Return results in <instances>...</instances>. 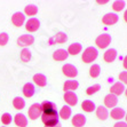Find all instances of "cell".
Wrapping results in <instances>:
<instances>
[{"label": "cell", "instance_id": "6da1fadb", "mask_svg": "<svg viewBox=\"0 0 127 127\" xmlns=\"http://www.w3.org/2000/svg\"><path fill=\"white\" fill-rule=\"evenodd\" d=\"M41 120L45 124V126H53V125L59 124V113L57 111H53L49 113H42Z\"/></svg>", "mask_w": 127, "mask_h": 127}, {"label": "cell", "instance_id": "7a4b0ae2", "mask_svg": "<svg viewBox=\"0 0 127 127\" xmlns=\"http://www.w3.org/2000/svg\"><path fill=\"white\" fill-rule=\"evenodd\" d=\"M97 55H98V53H97V49H96V48L95 47H88V48H86V49L84 50L81 60H83V62H85V63H92L93 61L96 60Z\"/></svg>", "mask_w": 127, "mask_h": 127}, {"label": "cell", "instance_id": "3957f363", "mask_svg": "<svg viewBox=\"0 0 127 127\" xmlns=\"http://www.w3.org/2000/svg\"><path fill=\"white\" fill-rule=\"evenodd\" d=\"M29 118L31 120H35V119H38L39 117H41L42 115V109H41V104L39 103H34L29 108Z\"/></svg>", "mask_w": 127, "mask_h": 127}, {"label": "cell", "instance_id": "277c9868", "mask_svg": "<svg viewBox=\"0 0 127 127\" xmlns=\"http://www.w3.org/2000/svg\"><path fill=\"white\" fill-rule=\"evenodd\" d=\"M111 42V35L108 34V33H103V34H100L95 40V44L98 48H106Z\"/></svg>", "mask_w": 127, "mask_h": 127}, {"label": "cell", "instance_id": "5b68a950", "mask_svg": "<svg viewBox=\"0 0 127 127\" xmlns=\"http://www.w3.org/2000/svg\"><path fill=\"white\" fill-rule=\"evenodd\" d=\"M33 41H34L33 35H31V34H23V35H21V37H18L17 45H18V46H21V47H23V48H27L28 46L32 45Z\"/></svg>", "mask_w": 127, "mask_h": 127}, {"label": "cell", "instance_id": "8992f818", "mask_svg": "<svg viewBox=\"0 0 127 127\" xmlns=\"http://www.w3.org/2000/svg\"><path fill=\"white\" fill-rule=\"evenodd\" d=\"M119 17L118 15L115 14V13H108L102 17V23L105 24V25H113L118 22Z\"/></svg>", "mask_w": 127, "mask_h": 127}, {"label": "cell", "instance_id": "52a82bcc", "mask_svg": "<svg viewBox=\"0 0 127 127\" xmlns=\"http://www.w3.org/2000/svg\"><path fill=\"white\" fill-rule=\"evenodd\" d=\"M62 71H63V73L69 78H74V77H77V74H78V71L76 69V66L72 64H64L62 66Z\"/></svg>", "mask_w": 127, "mask_h": 127}, {"label": "cell", "instance_id": "ba28073f", "mask_svg": "<svg viewBox=\"0 0 127 127\" xmlns=\"http://www.w3.org/2000/svg\"><path fill=\"white\" fill-rule=\"evenodd\" d=\"M63 98H64L65 103L68 104V105L73 106V105H76V104L78 103V97H77V95L74 94L73 92H65Z\"/></svg>", "mask_w": 127, "mask_h": 127}, {"label": "cell", "instance_id": "9c48e42d", "mask_svg": "<svg viewBox=\"0 0 127 127\" xmlns=\"http://www.w3.org/2000/svg\"><path fill=\"white\" fill-rule=\"evenodd\" d=\"M24 22H25V16H24L23 13L17 12L12 16V23L15 27H22Z\"/></svg>", "mask_w": 127, "mask_h": 127}, {"label": "cell", "instance_id": "30bf717a", "mask_svg": "<svg viewBox=\"0 0 127 127\" xmlns=\"http://www.w3.org/2000/svg\"><path fill=\"white\" fill-rule=\"evenodd\" d=\"M40 27V22L37 20V18H30L29 21L25 23V29L29 32H34L39 29Z\"/></svg>", "mask_w": 127, "mask_h": 127}, {"label": "cell", "instance_id": "8fae6325", "mask_svg": "<svg viewBox=\"0 0 127 127\" xmlns=\"http://www.w3.org/2000/svg\"><path fill=\"white\" fill-rule=\"evenodd\" d=\"M117 103H118V98H117L116 95L108 94L104 97V105H105V108H116Z\"/></svg>", "mask_w": 127, "mask_h": 127}, {"label": "cell", "instance_id": "7c38bea8", "mask_svg": "<svg viewBox=\"0 0 127 127\" xmlns=\"http://www.w3.org/2000/svg\"><path fill=\"white\" fill-rule=\"evenodd\" d=\"M71 121L74 127H83L86 124V117L81 113H77V115H74V117H72Z\"/></svg>", "mask_w": 127, "mask_h": 127}, {"label": "cell", "instance_id": "4fadbf2b", "mask_svg": "<svg viewBox=\"0 0 127 127\" xmlns=\"http://www.w3.org/2000/svg\"><path fill=\"white\" fill-rule=\"evenodd\" d=\"M124 92H125L124 84H121L120 81H119V83L113 84V85L111 86V88H110V94H113V95H116V96L121 95Z\"/></svg>", "mask_w": 127, "mask_h": 127}, {"label": "cell", "instance_id": "5bb4252c", "mask_svg": "<svg viewBox=\"0 0 127 127\" xmlns=\"http://www.w3.org/2000/svg\"><path fill=\"white\" fill-rule=\"evenodd\" d=\"M68 56H69V54L65 49H56L53 53V59L55 61H59V62L65 61V60L68 59Z\"/></svg>", "mask_w": 127, "mask_h": 127}, {"label": "cell", "instance_id": "9a60e30c", "mask_svg": "<svg viewBox=\"0 0 127 127\" xmlns=\"http://www.w3.org/2000/svg\"><path fill=\"white\" fill-rule=\"evenodd\" d=\"M116 57H117V50H116L115 48H110V49L105 50L103 59L106 63H111L116 60Z\"/></svg>", "mask_w": 127, "mask_h": 127}, {"label": "cell", "instance_id": "2e32d148", "mask_svg": "<svg viewBox=\"0 0 127 127\" xmlns=\"http://www.w3.org/2000/svg\"><path fill=\"white\" fill-rule=\"evenodd\" d=\"M14 123L18 127H25L28 125V119L23 113H17L14 117Z\"/></svg>", "mask_w": 127, "mask_h": 127}, {"label": "cell", "instance_id": "e0dca14e", "mask_svg": "<svg viewBox=\"0 0 127 127\" xmlns=\"http://www.w3.org/2000/svg\"><path fill=\"white\" fill-rule=\"evenodd\" d=\"M33 81H34L35 85H38L39 87H45L47 85V78L45 74L41 73H37L33 76Z\"/></svg>", "mask_w": 127, "mask_h": 127}, {"label": "cell", "instance_id": "ac0fdd59", "mask_svg": "<svg viewBox=\"0 0 127 127\" xmlns=\"http://www.w3.org/2000/svg\"><path fill=\"white\" fill-rule=\"evenodd\" d=\"M78 86H79V83L77 80H68L63 85V89L64 92H73L74 89L78 88Z\"/></svg>", "mask_w": 127, "mask_h": 127}, {"label": "cell", "instance_id": "d6986e66", "mask_svg": "<svg viewBox=\"0 0 127 127\" xmlns=\"http://www.w3.org/2000/svg\"><path fill=\"white\" fill-rule=\"evenodd\" d=\"M34 92H35V89H34L33 84L27 83L23 86V94H24L25 97H32L33 94H34Z\"/></svg>", "mask_w": 127, "mask_h": 127}, {"label": "cell", "instance_id": "ffe728a7", "mask_svg": "<svg viewBox=\"0 0 127 127\" xmlns=\"http://www.w3.org/2000/svg\"><path fill=\"white\" fill-rule=\"evenodd\" d=\"M108 116H109V112H108V110H106L105 106H97L96 108V117H97L100 120H106L108 118Z\"/></svg>", "mask_w": 127, "mask_h": 127}, {"label": "cell", "instance_id": "44dd1931", "mask_svg": "<svg viewBox=\"0 0 127 127\" xmlns=\"http://www.w3.org/2000/svg\"><path fill=\"white\" fill-rule=\"evenodd\" d=\"M41 109H42V113H49L56 110L54 103L50 102V101H44L41 103Z\"/></svg>", "mask_w": 127, "mask_h": 127}, {"label": "cell", "instance_id": "7402d4cb", "mask_svg": "<svg viewBox=\"0 0 127 127\" xmlns=\"http://www.w3.org/2000/svg\"><path fill=\"white\" fill-rule=\"evenodd\" d=\"M125 117V111L121 108H113L111 111V118L116 120H120Z\"/></svg>", "mask_w": 127, "mask_h": 127}, {"label": "cell", "instance_id": "603a6c76", "mask_svg": "<svg viewBox=\"0 0 127 127\" xmlns=\"http://www.w3.org/2000/svg\"><path fill=\"white\" fill-rule=\"evenodd\" d=\"M81 49H83L81 45L78 44V42H74V44H71L70 46H69L66 52H68V54H70V55H77V54H79L80 52H81Z\"/></svg>", "mask_w": 127, "mask_h": 127}, {"label": "cell", "instance_id": "cb8c5ba5", "mask_svg": "<svg viewBox=\"0 0 127 127\" xmlns=\"http://www.w3.org/2000/svg\"><path fill=\"white\" fill-rule=\"evenodd\" d=\"M81 109H83L84 111H86V112H93L95 110V104L93 101L86 100L81 103Z\"/></svg>", "mask_w": 127, "mask_h": 127}, {"label": "cell", "instance_id": "d4e9b609", "mask_svg": "<svg viewBox=\"0 0 127 127\" xmlns=\"http://www.w3.org/2000/svg\"><path fill=\"white\" fill-rule=\"evenodd\" d=\"M59 116L62 119H64V120H68V119L70 118V116H71V108L69 105H64L62 109H61Z\"/></svg>", "mask_w": 127, "mask_h": 127}, {"label": "cell", "instance_id": "484cf974", "mask_svg": "<svg viewBox=\"0 0 127 127\" xmlns=\"http://www.w3.org/2000/svg\"><path fill=\"white\" fill-rule=\"evenodd\" d=\"M101 73V68L98 64H93L89 68V76L92 78H97Z\"/></svg>", "mask_w": 127, "mask_h": 127}, {"label": "cell", "instance_id": "4316f807", "mask_svg": "<svg viewBox=\"0 0 127 127\" xmlns=\"http://www.w3.org/2000/svg\"><path fill=\"white\" fill-rule=\"evenodd\" d=\"M13 105H14V108L16 110H22L25 106V101L22 97H15L13 100Z\"/></svg>", "mask_w": 127, "mask_h": 127}, {"label": "cell", "instance_id": "83f0119b", "mask_svg": "<svg viewBox=\"0 0 127 127\" xmlns=\"http://www.w3.org/2000/svg\"><path fill=\"white\" fill-rule=\"evenodd\" d=\"M24 13L28 16H34L37 13H38V7L34 6V5H28L25 8H24Z\"/></svg>", "mask_w": 127, "mask_h": 127}, {"label": "cell", "instance_id": "f1b7e54d", "mask_svg": "<svg viewBox=\"0 0 127 127\" xmlns=\"http://www.w3.org/2000/svg\"><path fill=\"white\" fill-rule=\"evenodd\" d=\"M54 40L57 44H63V42H65L68 40V35L65 34L64 32H57L56 34L54 35Z\"/></svg>", "mask_w": 127, "mask_h": 127}, {"label": "cell", "instance_id": "f546056e", "mask_svg": "<svg viewBox=\"0 0 127 127\" xmlns=\"http://www.w3.org/2000/svg\"><path fill=\"white\" fill-rule=\"evenodd\" d=\"M125 8V1L124 0H116L112 3V9L115 12H120Z\"/></svg>", "mask_w": 127, "mask_h": 127}, {"label": "cell", "instance_id": "4dcf8cb0", "mask_svg": "<svg viewBox=\"0 0 127 127\" xmlns=\"http://www.w3.org/2000/svg\"><path fill=\"white\" fill-rule=\"evenodd\" d=\"M21 60L23 62H29L30 60H31V52H30L28 48H23L21 52Z\"/></svg>", "mask_w": 127, "mask_h": 127}, {"label": "cell", "instance_id": "1f68e13d", "mask_svg": "<svg viewBox=\"0 0 127 127\" xmlns=\"http://www.w3.org/2000/svg\"><path fill=\"white\" fill-rule=\"evenodd\" d=\"M100 89H101V86L98 85V84L93 85V86H89L88 88L86 89V94L87 95H93V94H95V93H97Z\"/></svg>", "mask_w": 127, "mask_h": 127}, {"label": "cell", "instance_id": "d6a6232c", "mask_svg": "<svg viewBox=\"0 0 127 127\" xmlns=\"http://www.w3.org/2000/svg\"><path fill=\"white\" fill-rule=\"evenodd\" d=\"M1 123H2L3 125L10 124V123H12V116H10V113H3V115L1 116Z\"/></svg>", "mask_w": 127, "mask_h": 127}, {"label": "cell", "instance_id": "836d02e7", "mask_svg": "<svg viewBox=\"0 0 127 127\" xmlns=\"http://www.w3.org/2000/svg\"><path fill=\"white\" fill-rule=\"evenodd\" d=\"M8 39H9L8 33H6V32L0 33V46H5L8 42Z\"/></svg>", "mask_w": 127, "mask_h": 127}, {"label": "cell", "instance_id": "e575fe53", "mask_svg": "<svg viewBox=\"0 0 127 127\" xmlns=\"http://www.w3.org/2000/svg\"><path fill=\"white\" fill-rule=\"evenodd\" d=\"M119 79L121 80V84H127V71H123L119 73Z\"/></svg>", "mask_w": 127, "mask_h": 127}, {"label": "cell", "instance_id": "d590c367", "mask_svg": "<svg viewBox=\"0 0 127 127\" xmlns=\"http://www.w3.org/2000/svg\"><path fill=\"white\" fill-rule=\"evenodd\" d=\"M113 127H127V123H124V121H118L113 125Z\"/></svg>", "mask_w": 127, "mask_h": 127}, {"label": "cell", "instance_id": "8d00e7d4", "mask_svg": "<svg viewBox=\"0 0 127 127\" xmlns=\"http://www.w3.org/2000/svg\"><path fill=\"white\" fill-rule=\"evenodd\" d=\"M123 64H124V68L127 70V55L125 56V59H124V63H123Z\"/></svg>", "mask_w": 127, "mask_h": 127}, {"label": "cell", "instance_id": "74e56055", "mask_svg": "<svg viewBox=\"0 0 127 127\" xmlns=\"http://www.w3.org/2000/svg\"><path fill=\"white\" fill-rule=\"evenodd\" d=\"M106 2H108V0H102V1L97 0V3H100V5H104V3H106Z\"/></svg>", "mask_w": 127, "mask_h": 127}, {"label": "cell", "instance_id": "f35d334b", "mask_svg": "<svg viewBox=\"0 0 127 127\" xmlns=\"http://www.w3.org/2000/svg\"><path fill=\"white\" fill-rule=\"evenodd\" d=\"M124 20H125V22L127 23V9L125 10V13H124Z\"/></svg>", "mask_w": 127, "mask_h": 127}, {"label": "cell", "instance_id": "ab89813d", "mask_svg": "<svg viewBox=\"0 0 127 127\" xmlns=\"http://www.w3.org/2000/svg\"><path fill=\"white\" fill-rule=\"evenodd\" d=\"M45 127H61V124H56V125H53V126H45Z\"/></svg>", "mask_w": 127, "mask_h": 127}, {"label": "cell", "instance_id": "60d3db41", "mask_svg": "<svg viewBox=\"0 0 127 127\" xmlns=\"http://www.w3.org/2000/svg\"><path fill=\"white\" fill-rule=\"evenodd\" d=\"M125 95H126V96H127V88L125 89Z\"/></svg>", "mask_w": 127, "mask_h": 127}, {"label": "cell", "instance_id": "b9f144b4", "mask_svg": "<svg viewBox=\"0 0 127 127\" xmlns=\"http://www.w3.org/2000/svg\"><path fill=\"white\" fill-rule=\"evenodd\" d=\"M125 118H126V121H127V113H126V115H125Z\"/></svg>", "mask_w": 127, "mask_h": 127}, {"label": "cell", "instance_id": "7bdbcfd3", "mask_svg": "<svg viewBox=\"0 0 127 127\" xmlns=\"http://www.w3.org/2000/svg\"><path fill=\"white\" fill-rule=\"evenodd\" d=\"M2 127H6V126H2Z\"/></svg>", "mask_w": 127, "mask_h": 127}]
</instances>
